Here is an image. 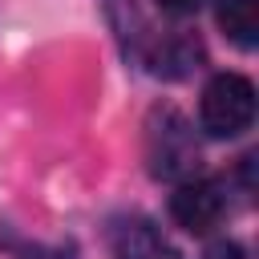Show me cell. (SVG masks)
I'll list each match as a JSON object with an SVG mask.
<instances>
[{
    "instance_id": "7",
    "label": "cell",
    "mask_w": 259,
    "mask_h": 259,
    "mask_svg": "<svg viewBox=\"0 0 259 259\" xmlns=\"http://www.w3.org/2000/svg\"><path fill=\"white\" fill-rule=\"evenodd\" d=\"M206 259H243V251H239L235 243H227V247H214V251H210Z\"/></svg>"
},
{
    "instance_id": "5",
    "label": "cell",
    "mask_w": 259,
    "mask_h": 259,
    "mask_svg": "<svg viewBox=\"0 0 259 259\" xmlns=\"http://www.w3.org/2000/svg\"><path fill=\"white\" fill-rule=\"evenodd\" d=\"M219 28L239 49H255V40H259V0H219Z\"/></svg>"
},
{
    "instance_id": "1",
    "label": "cell",
    "mask_w": 259,
    "mask_h": 259,
    "mask_svg": "<svg viewBox=\"0 0 259 259\" xmlns=\"http://www.w3.org/2000/svg\"><path fill=\"white\" fill-rule=\"evenodd\" d=\"M198 121L210 138H239L255 121V85L243 73H219L202 89Z\"/></svg>"
},
{
    "instance_id": "4",
    "label": "cell",
    "mask_w": 259,
    "mask_h": 259,
    "mask_svg": "<svg viewBox=\"0 0 259 259\" xmlns=\"http://www.w3.org/2000/svg\"><path fill=\"white\" fill-rule=\"evenodd\" d=\"M109 251L113 259H178L170 239L146 219H117L109 227Z\"/></svg>"
},
{
    "instance_id": "6",
    "label": "cell",
    "mask_w": 259,
    "mask_h": 259,
    "mask_svg": "<svg viewBox=\"0 0 259 259\" xmlns=\"http://www.w3.org/2000/svg\"><path fill=\"white\" fill-rule=\"evenodd\" d=\"M166 12H174V16H186V12H198L206 0H158Z\"/></svg>"
},
{
    "instance_id": "2",
    "label": "cell",
    "mask_w": 259,
    "mask_h": 259,
    "mask_svg": "<svg viewBox=\"0 0 259 259\" xmlns=\"http://www.w3.org/2000/svg\"><path fill=\"white\" fill-rule=\"evenodd\" d=\"M146 158L158 178H186L198 166V146L182 113L174 109H154L150 130H146Z\"/></svg>"
},
{
    "instance_id": "3",
    "label": "cell",
    "mask_w": 259,
    "mask_h": 259,
    "mask_svg": "<svg viewBox=\"0 0 259 259\" xmlns=\"http://www.w3.org/2000/svg\"><path fill=\"white\" fill-rule=\"evenodd\" d=\"M170 214L190 235H210L227 214V194L214 178H186L170 194Z\"/></svg>"
},
{
    "instance_id": "8",
    "label": "cell",
    "mask_w": 259,
    "mask_h": 259,
    "mask_svg": "<svg viewBox=\"0 0 259 259\" xmlns=\"http://www.w3.org/2000/svg\"><path fill=\"white\" fill-rule=\"evenodd\" d=\"M36 259H61V255H36Z\"/></svg>"
}]
</instances>
